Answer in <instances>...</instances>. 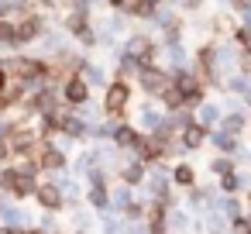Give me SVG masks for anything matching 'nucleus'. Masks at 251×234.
Instances as JSON below:
<instances>
[{"mask_svg": "<svg viewBox=\"0 0 251 234\" xmlns=\"http://www.w3.org/2000/svg\"><path fill=\"white\" fill-rule=\"evenodd\" d=\"M45 31H49V14H42V11H35V14L14 21V49H18V52H28L31 45H38V38H42Z\"/></svg>", "mask_w": 251, "mask_h": 234, "instance_id": "1", "label": "nucleus"}, {"mask_svg": "<svg viewBox=\"0 0 251 234\" xmlns=\"http://www.w3.org/2000/svg\"><path fill=\"white\" fill-rule=\"evenodd\" d=\"M90 83L79 76V73H73V76H66L62 79V86H59V97H62V104L66 107H86L90 104Z\"/></svg>", "mask_w": 251, "mask_h": 234, "instance_id": "2", "label": "nucleus"}, {"mask_svg": "<svg viewBox=\"0 0 251 234\" xmlns=\"http://www.w3.org/2000/svg\"><path fill=\"white\" fill-rule=\"evenodd\" d=\"M127 100H131V86H127V79H110V83L103 86V110H107L110 117H124Z\"/></svg>", "mask_w": 251, "mask_h": 234, "instance_id": "3", "label": "nucleus"}, {"mask_svg": "<svg viewBox=\"0 0 251 234\" xmlns=\"http://www.w3.org/2000/svg\"><path fill=\"white\" fill-rule=\"evenodd\" d=\"M35 200L45 207V210H62L66 207V193H62V186L59 182H38V189H35Z\"/></svg>", "mask_w": 251, "mask_h": 234, "instance_id": "4", "label": "nucleus"}, {"mask_svg": "<svg viewBox=\"0 0 251 234\" xmlns=\"http://www.w3.org/2000/svg\"><path fill=\"white\" fill-rule=\"evenodd\" d=\"M138 79H141V86L148 93H162L165 86H172V76L162 73V69H155V66H138Z\"/></svg>", "mask_w": 251, "mask_h": 234, "instance_id": "5", "label": "nucleus"}, {"mask_svg": "<svg viewBox=\"0 0 251 234\" xmlns=\"http://www.w3.org/2000/svg\"><path fill=\"white\" fill-rule=\"evenodd\" d=\"M38 169L42 172H66V152L59 148V145H42V152H38Z\"/></svg>", "mask_w": 251, "mask_h": 234, "instance_id": "6", "label": "nucleus"}, {"mask_svg": "<svg viewBox=\"0 0 251 234\" xmlns=\"http://www.w3.org/2000/svg\"><path fill=\"white\" fill-rule=\"evenodd\" d=\"M110 138H114V145H117V148H134V145L141 141V134H138L131 124H114Z\"/></svg>", "mask_w": 251, "mask_h": 234, "instance_id": "7", "label": "nucleus"}, {"mask_svg": "<svg viewBox=\"0 0 251 234\" xmlns=\"http://www.w3.org/2000/svg\"><path fill=\"white\" fill-rule=\"evenodd\" d=\"M14 49V21L11 18H0V55H11Z\"/></svg>", "mask_w": 251, "mask_h": 234, "instance_id": "8", "label": "nucleus"}, {"mask_svg": "<svg viewBox=\"0 0 251 234\" xmlns=\"http://www.w3.org/2000/svg\"><path fill=\"white\" fill-rule=\"evenodd\" d=\"M79 76H83V79L90 83V90H93V86H107V73H103V69H100L97 62H90V59L83 62V69H79Z\"/></svg>", "mask_w": 251, "mask_h": 234, "instance_id": "9", "label": "nucleus"}, {"mask_svg": "<svg viewBox=\"0 0 251 234\" xmlns=\"http://www.w3.org/2000/svg\"><path fill=\"white\" fill-rule=\"evenodd\" d=\"M176 86H179V93H182L186 100H196V97H200V83H196L189 73H176Z\"/></svg>", "mask_w": 251, "mask_h": 234, "instance_id": "10", "label": "nucleus"}, {"mask_svg": "<svg viewBox=\"0 0 251 234\" xmlns=\"http://www.w3.org/2000/svg\"><path fill=\"white\" fill-rule=\"evenodd\" d=\"M203 138H206V128H203V124H186L182 141H186L189 148H200V145H203Z\"/></svg>", "mask_w": 251, "mask_h": 234, "instance_id": "11", "label": "nucleus"}, {"mask_svg": "<svg viewBox=\"0 0 251 234\" xmlns=\"http://www.w3.org/2000/svg\"><path fill=\"white\" fill-rule=\"evenodd\" d=\"M162 100H165V107H172V110L186 104V97L179 93V86H176V90H172V86H165V90H162Z\"/></svg>", "mask_w": 251, "mask_h": 234, "instance_id": "12", "label": "nucleus"}, {"mask_svg": "<svg viewBox=\"0 0 251 234\" xmlns=\"http://www.w3.org/2000/svg\"><path fill=\"white\" fill-rule=\"evenodd\" d=\"M141 179H145V165H141V162L124 165V182H141Z\"/></svg>", "mask_w": 251, "mask_h": 234, "instance_id": "13", "label": "nucleus"}, {"mask_svg": "<svg viewBox=\"0 0 251 234\" xmlns=\"http://www.w3.org/2000/svg\"><path fill=\"white\" fill-rule=\"evenodd\" d=\"M141 124H145V128H148V131H155V128H158V124H162V121H158V114H155V110H151V107H145V110H141Z\"/></svg>", "mask_w": 251, "mask_h": 234, "instance_id": "14", "label": "nucleus"}, {"mask_svg": "<svg viewBox=\"0 0 251 234\" xmlns=\"http://www.w3.org/2000/svg\"><path fill=\"white\" fill-rule=\"evenodd\" d=\"M7 162H14V155H11V141L0 134V165H7Z\"/></svg>", "mask_w": 251, "mask_h": 234, "instance_id": "15", "label": "nucleus"}, {"mask_svg": "<svg viewBox=\"0 0 251 234\" xmlns=\"http://www.w3.org/2000/svg\"><path fill=\"white\" fill-rule=\"evenodd\" d=\"M176 182H182V186H189V182H193V172H189V165H176Z\"/></svg>", "mask_w": 251, "mask_h": 234, "instance_id": "16", "label": "nucleus"}, {"mask_svg": "<svg viewBox=\"0 0 251 234\" xmlns=\"http://www.w3.org/2000/svg\"><path fill=\"white\" fill-rule=\"evenodd\" d=\"M213 121H217V110H213V107H203V110H200V124L206 128V124H213Z\"/></svg>", "mask_w": 251, "mask_h": 234, "instance_id": "17", "label": "nucleus"}, {"mask_svg": "<svg viewBox=\"0 0 251 234\" xmlns=\"http://www.w3.org/2000/svg\"><path fill=\"white\" fill-rule=\"evenodd\" d=\"M7 83H11V73L4 69V55H0V93L7 90Z\"/></svg>", "mask_w": 251, "mask_h": 234, "instance_id": "18", "label": "nucleus"}, {"mask_svg": "<svg viewBox=\"0 0 251 234\" xmlns=\"http://www.w3.org/2000/svg\"><path fill=\"white\" fill-rule=\"evenodd\" d=\"M127 4H131V0H107L110 11H127Z\"/></svg>", "mask_w": 251, "mask_h": 234, "instance_id": "19", "label": "nucleus"}, {"mask_svg": "<svg viewBox=\"0 0 251 234\" xmlns=\"http://www.w3.org/2000/svg\"><path fill=\"white\" fill-rule=\"evenodd\" d=\"M234 186H237V179H234V176H227V172H224V189H234Z\"/></svg>", "mask_w": 251, "mask_h": 234, "instance_id": "20", "label": "nucleus"}, {"mask_svg": "<svg viewBox=\"0 0 251 234\" xmlns=\"http://www.w3.org/2000/svg\"><path fill=\"white\" fill-rule=\"evenodd\" d=\"M234 7H237V11H248V7H251V0H234Z\"/></svg>", "mask_w": 251, "mask_h": 234, "instance_id": "21", "label": "nucleus"}]
</instances>
